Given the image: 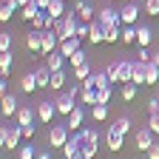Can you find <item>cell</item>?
Here are the masks:
<instances>
[{"mask_svg": "<svg viewBox=\"0 0 159 159\" xmlns=\"http://www.w3.org/2000/svg\"><path fill=\"white\" fill-rule=\"evenodd\" d=\"M11 63H14L11 51H0V74H3V77H9V71H11Z\"/></svg>", "mask_w": 159, "mask_h": 159, "instance_id": "obj_26", "label": "cell"}, {"mask_svg": "<svg viewBox=\"0 0 159 159\" xmlns=\"http://www.w3.org/2000/svg\"><path fill=\"white\" fill-rule=\"evenodd\" d=\"M37 14H40V6L34 3V0H31V3H29V6H23V9H20V17H23V20H26V23H31V20H34Z\"/></svg>", "mask_w": 159, "mask_h": 159, "instance_id": "obj_25", "label": "cell"}, {"mask_svg": "<svg viewBox=\"0 0 159 159\" xmlns=\"http://www.w3.org/2000/svg\"><path fill=\"white\" fill-rule=\"evenodd\" d=\"M54 114H57V105H54V102H48V99H43V102H37V119H40L43 125H51Z\"/></svg>", "mask_w": 159, "mask_h": 159, "instance_id": "obj_4", "label": "cell"}, {"mask_svg": "<svg viewBox=\"0 0 159 159\" xmlns=\"http://www.w3.org/2000/svg\"><path fill=\"white\" fill-rule=\"evenodd\" d=\"M119 40H122V29H119V23L105 26V43H119Z\"/></svg>", "mask_w": 159, "mask_h": 159, "instance_id": "obj_24", "label": "cell"}, {"mask_svg": "<svg viewBox=\"0 0 159 159\" xmlns=\"http://www.w3.org/2000/svg\"><path fill=\"white\" fill-rule=\"evenodd\" d=\"M153 111H159V97H156V99H151V102H148V114H153Z\"/></svg>", "mask_w": 159, "mask_h": 159, "instance_id": "obj_48", "label": "cell"}, {"mask_svg": "<svg viewBox=\"0 0 159 159\" xmlns=\"http://www.w3.org/2000/svg\"><path fill=\"white\" fill-rule=\"evenodd\" d=\"M145 11L151 17H159V0H148V3H145Z\"/></svg>", "mask_w": 159, "mask_h": 159, "instance_id": "obj_41", "label": "cell"}, {"mask_svg": "<svg viewBox=\"0 0 159 159\" xmlns=\"http://www.w3.org/2000/svg\"><path fill=\"white\" fill-rule=\"evenodd\" d=\"M80 102H83V105H97V91L83 88V91H80Z\"/></svg>", "mask_w": 159, "mask_h": 159, "instance_id": "obj_35", "label": "cell"}, {"mask_svg": "<svg viewBox=\"0 0 159 159\" xmlns=\"http://www.w3.org/2000/svg\"><path fill=\"white\" fill-rule=\"evenodd\" d=\"M151 40H153V31H151L148 26H136V46H139V48H148Z\"/></svg>", "mask_w": 159, "mask_h": 159, "instance_id": "obj_14", "label": "cell"}, {"mask_svg": "<svg viewBox=\"0 0 159 159\" xmlns=\"http://www.w3.org/2000/svg\"><path fill=\"white\" fill-rule=\"evenodd\" d=\"M60 151H63V156H66V159L80 156V153H83V142H80V136L74 134V136H71V139H68V142H66L63 148H60Z\"/></svg>", "mask_w": 159, "mask_h": 159, "instance_id": "obj_8", "label": "cell"}, {"mask_svg": "<svg viewBox=\"0 0 159 159\" xmlns=\"http://www.w3.org/2000/svg\"><path fill=\"white\" fill-rule=\"evenodd\" d=\"M77 136H80V142H83V145H99V134L94 131V128H80L77 131Z\"/></svg>", "mask_w": 159, "mask_h": 159, "instance_id": "obj_19", "label": "cell"}, {"mask_svg": "<svg viewBox=\"0 0 159 159\" xmlns=\"http://www.w3.org/2000/svg\"><path fill=\"white\" fill-rule=\"evenodd\" d=\"M97 148H99V145H91V142L83 145V156H85V159H94V156H97Z\"/></svg>", "mask_w": 159, "mask_h": 159, "instance_id": "obj_44", "label": "cell"}, {"mask_svg": "<svg viewBox=\"0 0 159 159\" xmlns=\"http://www.w3.org/2000/svg\"><path fill=\"white\" fill-rule=\"evenodd\" d=\"M88 40H91L94 46L105 43V26L99 23V20H91V34H88Z\"/></svg>", "mask_w": 159, "mask_h": 159, "instance_id": "obj_12", "label": "cell"}, {"mask_svg": "<svg viewBox=\"0 0 159 159\" xmlns=\"http://www.w3.org/2000/svg\"><path fill=\"white\" fill-rule=\"evenodd\" d=\"M37 159H51V156L48 153H37Z\"/></svg>", "mask_w": 159, "mask_h": 159, "instance_id": "obj_51", "label": "cell"}, {"mask_svg": "<svg viewBox=\"0 0 159 159\" xmlns=\"http://www.w3.org/2000/svg\"><path fill=\"white\" fill-rule=\"evenodd\" d=\"M156 83H159V66L145 63V85H156Z\"/></svg>", "mask_w": 159, "mask_h": 159, "instance_id": "obj_20", "label": "cell"}, {"mask_svg": "<svg viewBox=\"0 0 159 159\" xmlns=\"http://www.w3.org/2000/svg\"><path fill=\"white\" fill-rule=\"evenodd\" d=\"M122 46H134L136 43V26H122Z\"/></svg>", "mask_w": 159, "mask_h": 159, "instance_id": "obj_29", "label": "cell"}, {"mask_svg": "<svg viewBox=\"0 0 159 159\" xmlns=\"http://www.w3.org/2000/svg\"><path fill=\"white\" fill-rule=\"evenodd\" d=\"M14 119H17V125H34V119H37V108L20 105L17 114H14Z\"/></svg>", "mask_w": 159, "mask_h": 159, "instance_id": "obj_7", "label": "cell"}, {"mask_svg": "<svg viewBox=\"0 0 159 159\" xmlns=\"http://www.w3.org/2000/svg\"><path fill=\"white\" fill-rule=\"evenodd\" d=\"M17 99L11 97V94H3V102H0V111H3V116H14L17 114Z\"/></svg>", "mask_w": 159, "mask_h": 159, "instance_id": "obj_16", "label": "cell"}, {"mask_svg": "<svg viewBox=\"0 0 159 159\" xmlns=\"http://www.w3.org/2000/svg\"><path fill=\"white\" fill-rule=\"evenodd\" d=\"M148 159H159V145H156V142L151 145V151H148Z\"/></svg>", "mask_w": 159, "mask_h": 159, "instance_id": "obj_47", "label": "cell"}, {"mask_svg": "<svg viewBox=\"0 0 159 159\" xmlns=\"http://www.w3.org/2000/svg\"><path fill=\"white\" fill-rule=\"evenodd\" d=\"M68 131H71L68 125H51V131H48V145L51 148H63L68 139H71Z\"/></svg>", "mask_w": 159, "mask_h": 159, "instance_id": "obj_2", "label": "cell"}, {"mask_svg": "<svg viewBox=\"0 0 159 159\" xmlns=\"http://www.w3.org/2000/svg\"><path fill=\"white\" fill-rule=\"evenodd\" d=\"M119 3H134V0H119Z\"/></svg>", "mask_w": 159, "mask_h": 159, "instance_id": "obj_52", "label": "cell"}, {"mask_svg": "<svg viewBox=\"0 0 159 159\" xmlns=\"http://www.w3.org/2000/svg\"><path fill=\"white\" fill-rule=\"evenodd\" d=\"M34 80H37V88H51V71L46 66L34 68Z\"/></svg>", "mask_w": 159, "mask_h": 159, "instance_id": "obj_15", "label": "cell"}, {"mask_svg": "<svg viewBox=\"0 0 159 159\" xmlns=\"http://www.w3.org/2000/svg\"><path fill=\"white\" fill-rule=\"evenodd\" d=\"M66 85V71H51V91H60Z\"/></svg>", "mask_w": 159, "mask_h": 159, "instance_id": "obj_34", "label": "cell"}, {"mask_svg": "<svg viewBox=\"0 0 159 159\" xmlns=\"http://www.w3.org/2000/svg\"><path fill=\"white\" fill-rule=\"evenodd\" d=\"M134 145H136L139 151H151V145H153V131H151V128L136 131V134H134Z\"/></svg>", "mask_w": 159, "mask_h": 159, "instance_id": "obj_5", "label": "cell"}, {"mask_svg": "<svg viewBox=\"0 0 159 159\" xmlns=\"http://www.w3.org/2000/svg\"><path fill=\"white\" fill-rule=\"evenodd\" d=\"M91 74H94V71H91V66H88V63H83V66H77V68H74V80H77V83L88 80Z\"/></svg>", "mask_w": 159, "mask_h": 159, "instance_id": "obj_32", "label": "cell"}, {"mask_svg": "<svg viewBox=\"0 0 159 159\" xmlns=\"http://www.w3.org/2000/svg\"><path fill=\"white\" fill-rule=\"evenodd\" d=\"M97 20H99L102 26H114V23H119V26H122V20H119V11H114L111 6L99 9V11H97Z\"/></svg>", "mask_w": 159, "mask_h": 159, "instance_id": "obj_9", "label": "cell"}, {"mask_svg": "<svg viewBox=\"0 0 159 159\" xmlns=\"http://www.w3.org/2000/svg\"><path fill=\"white\" fill-rule=\"evenodd\" d=\"M111 97H114V88H111V85L99 88V91H97V105H108V102H111Z\"/></svg>", "mask_w": 159, "mask_h": 159, "instance_id": "obj_31", "label": "cell"}, {"mask_svg": "<svg viewBox=\"0 0 159 159\" xmlns=\"http://www.w3.org/2000/svg\"><path fill=\"white\" fill-rule=\"evenodd\" d=\"M74 159H85V156H83V153H80V156H74Z\"/></svg>", "mask_w": 159, "mask_h": 159, "instance_id": "obj_53", "label": "cell"}, {"mask_svg": "<svg viewBox=\"0 0 159 159\" xmlns=\"http://www.w3.org/2000/svg\"><path fill=\"white\" fill-rule=\"evenodd\" d=\"M68 63H71V66L77 68V66H83V63H88V57H85V51H83V48H80V51H74V54L68 57Z\"/></svg>", "mask_w": 159, "mask_h": 159, "instance_id": "obj_38", "label": "cell"}, {"mask_svg": "<svg viewBox=\"0 0 159 159\" xmlns=\"http://www.w3.org/2000/svg\"><path fill=\"white\" fill-rule=\"evenodd\" d=\"M63 63H66V57L60 54V51H51V54L46 57V68H48V71H63Z\"/></svg>", "mask_w": 159, "mask_h": 159, "instance_id": "obj_18", "label": "cell"}, {"mask_svg": "<svg viewBox=\"0 0 159 159\" xmlns=\"http://www.w3.org/2000/svg\"><path fill=\"white\" fill-rule=\"evenodd\" d=\"M17 159H37V148L31 142L23 145V148H17Z\"/></svg>", "mask_w": 159, "mask_h": 159, "instance_id": "obj_33", "label": "cell"}, {"mask_svg": "<svg viewBox=\"0 0 159 159\" xmlns=\"http://www.w3.org/2000/svg\"><path fill=\"white\" fill-rule=\"evenodd\" d=\"M20 128H23V139H26V142H31V136H34V125H20Z\"/></svg>", "mask_w": 159, "mask_h": 159, "instance_id": "obj_45", "label": "cell"}, {"mask_svg": "<svg viewBox=\"0 0 159 159\" xmlns=\"http://www.w3.org/2000/svg\"><path fill=\"white\" fill-rule=\"evenodd\" d=\"M151 63H156V66H159V48L153 51V57H151Z\"/></svg>", "mask_w": 159, "mask_h": 159, "instance_id": "obj_50", "label": "cell"}, {"mask_svg": "<svg viewBox=\"0 0 159 159\" xmlns=\"http://www.w3.org/2000/svg\"><path fill=\"white\" fill-rule=\"evenodd\" d=\"M148 128H151L153 134H159V111H153V114L148 116Z\"/></svg>", "mask_w": 159, "mask_h": 159, "instance_id": "obj_42", "label": "cell"}, {"mask_svg": "<svg viewBox=\"0 0 159 159\" xmlns=\"http://www.w3.org/2000/svg\"><path fill=\"white\" fill-rule=\"evenodd\" d=\"M20 88H23L26 94H34V91H37V80H34V71H29L23 80H20Z\"/></svg>", "mask_w": 159, "mask_h": 159, "instance_id": "obj_27", "label": "cell"}, {"mask_svg": "<svg viewBox=\"0 0 159 159\" xmlns=\"http://www.w3.org/2000/svg\"><path fill=\"white\" fill-rule=\"evenodd\" d=\"M83 119H85V114H83V108L77 105V108L68 114V122H66V125H68L71 131H74V128H83Z\"/></svg>", "mask_w": 159, "mask_h": 159, "instance_id": "obj_21", "label": "cell"}, {"mask_svg": "<svg viewBox=\"0 0 159 159\" xmlns=\"http://www.w3.org/2000/svg\"><path fill=\"white\" fill-rule=\"evenodd\" d=\"M54 105H57V114H60V116H68V114H71V111L77 108V99H74V97H71V94L66 91V94L60 97Z\"/></svg>", "mask_w": 159, "mask_h": 159, "instance_id": "obj_6", "label": "cell"}, {"mask_svg": "<svg viewBox=\"0 0 159 159\" xmlns=\"http://www.w3.org/2000/svg\"><path fill=\"white\" fill-rule=\"evenodd\" d=\"M136 17H139V9L134 3H125L122 9H119V20H122V26H134Z\"/></svg>", "mask_w": 159, "mask_h": 159, "instance_id": "obj_10", "label": "cell"}, {"mask_svg": "<svg viewBox=\"0 0 159 159\" xmlns=\"http://www.w3.org/2000/svg\"><path fill=\"white\" fill-rule=\"evenodd\" d=\"M20 139H23V128L20 125H6L3 131H0V145H3L6 151H17Z\"/></svg>", "mask_w": 159, "mask_h": 159, "instance_id": "obj_1", "label": "cell"}, {"mask_svg": "<svg viewBox=\"0 0 159 159\" xmlns=\"http://www.w3.org/2000/svg\"><path fill=\"white\" fill-rule=\"evenodd\" d=\"M105 74H108V80H111V83H122V80H119V63H108Z\"/></svg>", "mask_w": 159, "mask_h": 159, "instance_id": "obj_37", "label": "cell"}, {"mask_svg": "<svg viewBox=\"0 0 159 159\" xmlns=\"http://www.w3.org/2000/svg\"><path fill=\"white\" fill-rule=\"evenodd\" d=\"M134 63L136 60H119V80H122V85L134 80Z\"/></svg>", "mask_w": 159, "mask_h": 159, "instance_id": "obj_13", "label": "cell"}, {"mask_svg": "<svg viewBox=\"0 0 159 159\" xmlns=\"http://www.w3.org/2000/svg\"><path fill=\"white\" fill-rule=\"evenodd\" d=\"M34 3L40 6V11H48V6H51V0H34Z\"/></svg>", "mask_w": 159, "mask_h": 159, "instance_id": "obj_49", "label": "cell"}, {"mask_svg": "<svg viewBox=\"0 0 159 159\" xmlns=\"http://www.w3.org/2000/svg\"><path fill=\"white\" fill-rule=\"evenodd\" d=\"M105 145H108V151H114V153H119L122 151V145H125V134L119 131V128H108L105 131Z\"/></svg>", "mask_w": 159, "mask_h": 159, "instance_id": "obj_3", "label": "cell"}, {"mask_svg": "<svg viewBox=\"0 0 159 159\" xmlns=\"http://www.w3.org/2000/svg\"><path fill=\"white\" fill-rule=\"evenodd\" d=\"M40 46H43V31H31L26 37V51H40Z\"/></svg>", "mask_w": 159, "mask_h": 159, "instance_id": "obj_22", "label": "cell"}, {"mask_svg": "<svg viewBox=\"0 0 159 159\" xmlns=\"http://www.w3.org/2000/svg\"><path fill=\"white\" fill-rule=\"evenodd\" d=\"M9 48H11V34L3 31V34H0V51H9Z\"/></svg>", "mask_w": 159, "mask_h": 159, "instance_id": "obj_43", "label": "cell"}, {"mask_svg": "<svg viewBox=\"0 0 159 159\" xmlns=\"http://www.w3.org/2000/svg\"><path fill=\"white\" fill-rule=\"evenodd\" d=\"M80 43H83V37H68V40H63V43H60V48H57V51L68 60L74 51H80Z\"/></svg>", "mask_w": 159, "mask_h": 159, "instance_id": "obj_11", "label": "cell"}, {"mask_svg": "<svg viewBox=\"0 0 159 159\" xmlns=\"http://www.w3.org/2000/svg\"><path fill=\"white\" fill-rule=\"evenodd\" d=\"M134 97H136V83H125V85H122V99H125V102H131Z\"/></svg>", "mask_w": 159, "mask_h": 159, "instance_id": "obj_39", "label": "cell"}, {"mask_svg": "<svg viewBox=\"0 0 159 159\" xmlns=\"http://www.w3.org/2000/svg\"><path fill=\"white\" fill-rule=\"evenodd\" d=\"M74 9H77V14H80V20H83V23H91V20H94V9L85 3V0H77Z\"/></svg>", "mask_w": 159, "mask_h": 159, "instance_id": "obj_17", "label": "cell"}, {"mask_svg": "<svg viewBox=\"0 0 159 159\" xmlns=\"http://www.w3.org/2000/svg\"><path fill=\"white\" fill-rule=\"evenodd\" d=\"M114 128H119L122 134H128V131H131V119H128V116H119L116 122H114Z\"/></svg>", "mask_w": 159, "mask_h": 159, "instance_id": "obj_40", "label": "cell"}, {"mask_svg": "<svg viewBox=\"0 0 159 159\" xmlns=\"http://www.w3.org/2000/svg\"><path fill=\"white\" fill-rule=\"evenodd\" d=\"M3 3H11V6H14L17 11H20V9H23V6H29V3H31V0H3Z\"/></svg>", "mask_w": 159, "mask_h": 159, "instance_id": "obj_46", "label": "cell"}, {"mask_svg": "<svg viewBox=\"0 0 159 159\" xmlns=\"http://www.w3.org/2000/svg\"><path fill=\"white\" fill-rule=\"evenodd\" d=\"M131 83L145 85V63H142V60H136V63H134V80H131Z\"/></svg>", "mask_w": 159, "mask_h": 159, "instance_id": "obj_28", "label": "cell"}, {"mask_svg": "<svg viewBox=\"0 0 159 159\" xmlns=\"http://www.w3.org/2000/svg\"><path fill=\"white\" fill-rule=\"evenodd\" d=\"M14 11H17V9H14L11 3H3V6H0V23H9V20L14 17Z\"/></svg>", "mask_w": 159, "mask_h": 159, "instance_id": "obj_36", "label": "cell"}, {"mask_svg": "<svg viewBox=\"0 0 159 159\" xmlns=\"http://www.w3.org/2000/svg\"><path fill=\"white\" fill-rule=\"evenodd\" d=\"M91 119L94 122H105L108 119V105H91Z\"/></svg>", "mask_w": 159, "mask_h": 159, "instance_id": "obj_30", "label": "cell"}, {"mask_svg": "<svg viewBox=\"0 0 159 159\" xmlns=\"http://www.w3.org/2000/svg\"><path fill=\"white\" fill-rule=\"evenodd\" d=\"M48 17H54V20H60V17H66V0H51V6H48V11H46Z\"/></svg>", "mask_w": 159, "mask_h": 159, "instance_id": "obj_23", "label": "cell"}]
</instances>
